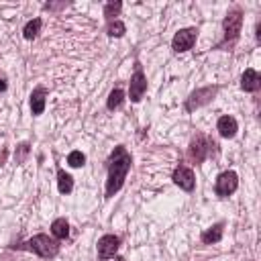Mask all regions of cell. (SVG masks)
I'll use <instances>...</instances> for the list:
<instances>
[{"mask_svg":"<svg viewBox=\"0 0 261 261\" xmlns=\"http://www.w3.org/2000/svg\"><path fill=\"white\" fill-rule=\"evenodd\" d=\"M106 167H108L106 198H112V196L122 188V184H124V179H126V173H128V169H130V153H128L122 145L114 147V151H112L110 157H108Z\"/></svg>","mask_w":261,"mask_h":261,"instance_id":"6da1fadb","label":"cell"},{"mask_svg":"<svg viewBox=\"0 0 261 261\" xmlns=\"http://www.w3.org/2000/svg\"><path fill=\"white\" fill-rule=\"evenodd\" d=\"M20 249H27V251H33L37 253L39 257L43 259H49V257H55L57 251H59V243L55 239H51L49 234H35L33 239L24 241L20 245Z\"/></svg>","mask_w":261,"mask_h":261,"instance_id":"7a4b0ae2","label":"cell"},{"mask_svg":"<svg viewBox=\"0 0 261 261\" xmlns=\"http://www.w3.org/2000/svg\"><path fill=\"white\" fill-rule=\"evenodd\" d=\"M214 149V141H210L206 135H196L190 143V149H188V157L198 165L202 163Z\"/></svg>","mask_w":261,"mask_h":261,"instance_id":"3957f363","label":"cell"},{"mask_svg":"<svg viewBox=\"0 0 261 261\" xmlns=\"http://www.w3.org/2000/svg\"><path fill=\"white\" fill-rule=\"evenodd\" d=\"M216 92H218V86L198 88L196 92H192V94L188 96V100H186V110H188V112H192V110H196V108H200V106L208 104V102L216 96Z\"/></svg>","mask_w":261,"mask_h":261,"instance_id":"277c9868","label":"cell"},{"mask_svg":"<svg viewBox=\"0 0 261 261\" xmlns=\"http://www.w3.org/2000/svg\"><path fill=\"white\" fill-rule=\"evenodd\" d=\"M237 188H239V175H237L234 171H222V173L216 177V186H214L216 196L226 198V196H230Z\"/></svg>","mask_w":261,"mask_h":261,"instance_id":"5b68a950","label":"cell"},{"mask_svg":"<svg viewBox=\"0 0 261 261\" xmlns=\"http://www.w3.org/2000/svg\"><path fill=\"white\" fill-rule=\"evenodd\" d=\"M196 37H198V31H196L194 27H190V29H179V31L173 35V39H171V47H173V51L181 53V51L192 49L194 43H196Z\"/></svg>","mask_w":261,"mask_h":261,"instance_id":"8992f818","label":"cell"},{"mask_svg":"<svg viewBox=\"0 0 261 261\" xmlns=\"http://www.w3.org/2000/svg\"><path fill=\"white\" fill-rule=\"evenodd\" d=\"M145 92H147V77H145V73L141 69V63H137L135 73H133L130 84H128V96H130L133 102H139L145 96Z\"/></svg>","mask_w":261,"mask_h":261,"instance_id":"52a82bcc","label":"cell"},{"mask_svg":"<svg viewBox=\"0 0 261 261\" xmlns=\"http://www.w3.org/2000/svg\"><path fill=\"white\" fill-rule=\"evenodd\" d=\"M241 24H243V14L239 8L230 10L222 22V29H224V41H234L241 33Z\"/></svg>","mask_w":261,"mask_h":261,"instance_id":"ba28073f","label":"cell"},{"mask_svg":"<svg viewBox=\"0 0 261 261\" xmlns=\"http://www.w3.org/2000/svg\"><path fill=\"white\" fill-rule=\"evenodd\" d=\"M173 184L179 186L184 192H194V186H196L194 171L190 167H186V165L175 167V171H173Z\"/></svg>","mask_w":261,"mask_h":261,"instance_id":"9c48e42d","label":"cell"},{"mask_svg":"<svg viewBox=\"0 0 261 261\" xmlns=\"http://www.w3.org/2000/svg\"><path fill=\"white\" fill-rule=\"evenodd\" d=\"M118 237L116 234H104L100 241H98V257L102 259V261H106V259H112L114 255H116V251H118Z\"/></svg>","mask_w":261,"mask_h":261,"instance_id":"30bf717a","label":"cell"},{"mask_svg":"<svg viewBox=\"0 0 261 261\" xmlns=\"http://www.w3.org/2000/svg\"><path fill=\"white\" fill-rule=\"evenodd\" d=\"M216 128H218V133H220V137L232 139V137L237 135V130H239V124H237V120H234L232 116H220L218 122H216Z\"/></svg>","mask_w":261,"mask_h":261,"instance_id":"8fae6325","label":"cell"},{"mask_svg":"<svg viewBox=\"0 0 261 261\" xmlns=\"http://www.w3.org/2000/svg\"><path fill=\"white\" fill-rule=\"evenodd\" d=\"M45 98H47V90L43 86H37L31 92V112L33 114H43V110H45Z\"/></svg>","mask_w":261,"mask_h":261,"instance_id":"7c38bea8","label":"cell"},{"mask_svg":"<svg viewBox=\"0 0 261 261\" xmlns=\"http://www.w3.org/2000/svg\"><path fill=\"white\" fill-rule=\"evenodd\" d=\"M261 86V77L255 69H245V73L241 75V88L245 92H257Z\"/></svg>","mask_w":261,"mask_h":261,"instance_id":"4fadbf2b","label":"cell"},{"mask_svg":"<svg viewBox=\"0 0 261 261\" xmlns=\"http://www.w3.org/2000/svg\"><path fill=\"white\" fill-rule=\"evenodd\" d=\"M57 188H59L61 194H69L73 190V177L61 167L57 169Z\"/></svg>","mask_w":261,"mask_h":261,"instance_id":"5bb4252c","label":"cell"},{"mask_svg":"<svg viewBox=\"0 0 261 261\" xmlns=\"http://www.w3.org/2000/svg\"><path fill=\"white\" fill-rule=\"evenodd\" d=\"M220 239H222V222H218V224H214V226H210L208 230L202 232V243H206V245L218 243Z\"/></svg>","mask_w":261,"mask_h":261,"instance_id":"9a60e30c","label":"cell"},{"mask_svg":"<svg viewBox=\"0 0 261 261\" xmlns=\"http://www.w3.org/2000/svg\"><path fill=\"white\" fill-rule=\"evenodd\" d=\"M51 232H53L55 239H67V234H69V224H67V220H65V218H55L53 224H51Z\"/></svg>","mask_w":261,"mask_h":261,"instance_id":"2e32d148","label":"cell"},{"mask_svg":"<svg viewBox=\"0 0 261 261\" xmlns=\"http://www.w3.org/2000/svg\"><path fill=\"white\" fill-rule=\"evenodd\" d=\"M122 102H124V92H122L120 88H114V90L110 92V96H108L106 106H108V110H118V108L122 106Z\"/></svg>","mask_w":261,"mask_h":261,"instance_id":"e0dca14e","label":"cell"},{"mask_svg":"<svg viewBox=\"0 0 261 261\" xmlns=\"http://www.w3.org/2000/svg\"><path fill=\"white\" fill-rule=\"evenodd\" d=\"M39 31H41V18H33V20H29L27 22V27H24V31H22V35H24V39H35L37 35H39Z\"/></svg>","mask_w":261,"mask_h":261,"instance_id":"ac0fdd59","label":"cell"},{"mask_svg":"<svg viewBox=\"0 0 261 261\" xmlns=\"http://www.w3.org/2000/svg\"><path fill=\"white\" fill-rule=\"evenodd\" d=\"M120 8H122V4H120V2H108V4L104 6V16L108 18V22H110V20H114V16H118V14H120Z\"/></svg>","mask_w":261,"mask_h":261,"instance_id":"d6986e66","label":"cell"},{"mask_svg":"<svg viewBox=\"0 0 261 261\" xmlns=\"http://www.w3.org/2000/svg\"><path fill=\"white\" fill-rule=\"evenodd\" d=\"M126 31V27L120 22V20H110L108 22V35L110 37H122Z\"/></svg>","mask_w":261,"mask_h":261,"instance_id":"ffe728a7","label":"cell"},{"mask_svg":"<svg viewBox=\"0 0 261 261\" xmlns=\"http://www.w3.org/2000/svg\"><path fill=\"white\" fill-rule=\"evenodd\" d=\"M84 161H86V155H84L82 151H71V153L67 155V163H69L71 167H82Z\"/></svg>","mask_w":261,"mask_h":261,"instance_id":"44dd1931","label":"cell"},{"mask_svg":"<svg viewBox=\"0 0 261 261\" xmlns=\"http://www.w3.org/2000/svg\"><path fill=\"white\" fill-rule=\"evenodd\" d=\"M6 90V82H4V77H0V92H4Z\"/></svg>","mask_w":261,"mask_h":261,"instance_id":"7402d4cb","label":"cell"},{"mask_svg":"<svg viewBox=\"0 0 261 261\" xmlns=\"http://www.w3.org/2000/svg\"><path fill=\"white\" fill-rule=\"evenodd\" d=\"M118 261H124V259H118Z\"/></svg>","mask_w":261,"mask_h":261,"instance_id":"603a6c76","label":"cell"}]
</instances>
